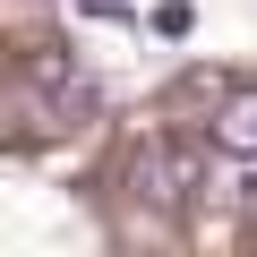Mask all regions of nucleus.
Segmentation results:
<instances>
[{"instance_id":"nucleus-2","label":"nucleus","mask_w":257,"mask_h":257,"mask_svg":"<svg viewBox=\"0 0 257 257\" xmlns=\"http://www.w3.org/2000/svg\"><path fill=\"white\" fill-rule=\"evenodd\" d=\"M26 86H35V103L52 111V128L77 120V111H94V86H86V69H77L60 43H35V52H26Z\"/></svg>"},{"instance_id":"nucleus-1","label":"nucleus","mask_w":257,"mask_h":257,"mask_svg":"<svg viewBox=\"0 0 257 257\" xmlns=\"http://www.w3.org/2000/svg\"><path fill=\"white\" fill-rule=\"evenodd\" d=\"M128 189H138L146 206H163V214H189L197 189H206V146H189V138H146L138 155H128Z\"/></svg>"},{"instance_id":"nucleus-4","label":"nucleus","mask_w":257,"mask_h":257,"mask_svg":"<svg viewBox=\"0 0 257 257\" xmlns=\"http://www.w3.org/2000/svg\"><path fill=\"white\" fill-rule=\"evenodd\" d=\"M77 9H86V18H103V26H120V18H128V0H77Z\"/></svg>"},{"instance_id":"nucleus-3","label":"nucleus","mask_w":257,"mask_h":257,"mask_svg":"<svg viewBox=\"0 0 257 257\" xmlns=\"http://www.w3.org/2000/svg\"><path fill=\"white\" fill-rule=\"evenodd\" d=\"M206 138H214V155H240V163H257V86H231V94L214 103Z\"/></svg>"}]
</instances>
